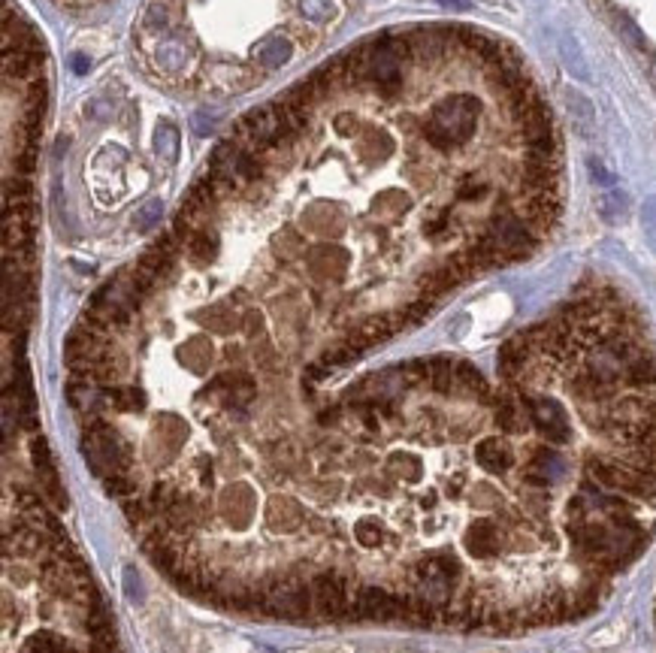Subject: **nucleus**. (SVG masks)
<instances>
[{
	"mask_svg": "<svg viewBox=\"0 0 656 653\" xmlns=\"http://www.w3.org/2000/svg\"><path fill=\"white\" fill-rule=\"evenodd\" d=\"M3 653H122L82 556L37 496L6 493Z\"/></svg>",
	"mask_w": 656,
	"mask_h": 653,
	"instance_id": "obj_1",
	"label": "nucleus"
},
{
	"mask_svg": "<svg viewBox=\"0 0 656 653\" xmlns=\"http://www.w3.org/2000/svg\"><path fill=\"white\" fill-rule=\"evenodd\" d=\"M475 118H478V103L469 94H454L445 97L436 106V113L430 115L423 137L430 139V146L436 151H451L454 142H463L475 133Z\"/></svg>",
	"mask_w": 656,
	"mask_h": 653,
	"instance_id": "obj_2",
	"label": "nucleus"
},
{
	"mask_svg": "<svg viewBox=\"0 0 656 653\" xmlns=\"http://www.w3.org/2000/svg\"><path fill=\"white\" fill-rule=\"evenodd\" d=\"M254 58L263 70H276L291 58V43L284 37H269L267 43H260V49H254Z\"/></svg>",
	"mask_w": 656,
	"mask_h": 653,
	"instance_id": "obj_3",
	"label": "nucleus"
},
{
	"mask_svg": "<svg viewBox=\"0 0 656 653\" xmlns=\"http://www.w3.org/2000/svg\"><path fill=\"white\" fill-rule=\"evenodd\" d=\"M300 10L311 21H324L333 15V3L330 0H300Z\"/></svg>",
	"mask_w": 656,
	"mask_h": 653,
	"instance_id": "obj_4",
	"label": "nucleus"
},
{
	"mask_svg": "<svg viewBox=\"0 0 656 653\" xmlns=\"http://www.w3.org/2000/svg\"><path fill=\"white\" fill-rule=\"evenodd\" d=\"M175 148H179V139H175V127H173V124H161V130H157V151H161L166 161H173V157H175Z\"/></svg>",
	"mask_w": 656,
	"mask_h": 653,
	"instance_id": "obj_5",
	"label": "nucleus"
}]
</instances>
